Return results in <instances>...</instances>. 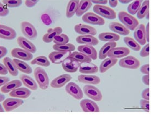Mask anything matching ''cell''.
<instances>
[{
    "label": "cell",
    "instance_id": "277c9868",
    "mask_svg": "<svg viewBox=\"0 0 151 115\" xmlns=\"http://www.w3.org/2000/svg\"><path fill=\"white\" fill-rule=\"evenodd\" d=\"M83 93L91 99L99 102L103 99V95L101 91L97 88L92 85L86 84L83 88Z\"/></svg>",
    "mask_w": 151,
    "mask_h": 115
},
{
    "label": "cell",
    "instance_id": "f5cc1de1",
    "mask_svg": "<svg viewBox=\"0 0 151 115\" xmlns=\"http://www.w3.org/2000/svg\"><path fill=\"white\" fill-rule=\"evenodd\" d=\"M7 49L4 46H0V59L4 57V56L7 54Z\"/></svg>",
    "mask_w": 151,
    "mask_h": 115
},
{
    "label": "cell",
    "instance_id": "9c48e42d",
    "mask_svg": "<svg viewBox=\"0 0 151 115\" xmlns=\"http://www.w3.org/2000/svg\"><path fill=\"white\" fill-rule=\"evenodd\" d=\"M81 63L73 59L70 56L62 63V68L68 73H76L79 69Z\"/></svg>",
    "mask_w": 151,
    "mask_h": 115
},
{
    "label": "cell",
    "instance_id": "7c38bea8",
    "mask_svg": "<svg viewBox=\"0 0 151 115\" xmlns=\"http://www.w3.org/2000/svg\"><path fill=\"white\" fill-rule=\"evenodd\" d=\"M80 106L82 110L85 112H99L100 111L98 105L91 100H82L80 103Z\"/></svg>",
    "mask_w": 151,
    "mask_h": 115
},
{
    "label": "cell",
    "instance_id": "74e56055",
    "mask_svg": "<svg viewBox=\"0 0 151 115\" xmlns=\"http://www.w3.org/2000/svg\"><path fill=\"white\" fill-rule=\"evenodd\" d=\"M125 44L129 48L135 51H139L141 50V45L135 40L129 36H125L124 38Z\"/></svg>",
    "mask_w": 151,
    "mask_h": 115
},
{
    "label": "cell",
    "instance_id": "603a6c76",
    "mask_svg": "<svg viewBox=\"0 0 151 115\" xmlns=\"http://www.w3.org/2000/svg\"><path fill=\"white\" fill-rule=\"evenodd\" d=\"M63 29L60 27L56 28H50L47 30V33L45 34L42 38V40L45 43H50L53 41V39L56 36L62 33Z\"/></svg>",
    "mask_w": 151,
    "mask_h": 115
},
{
    "label": "cell",
    "instance_id": "bcb514c9",
    "mask_svg": "<svg viewBox=\"0 0 151 115\" xmlns=\"http://www.w3.org/2000/svg\"><path fill=\"white\" fill-rule=\"evenodd\" d=\"M140 106L143 110L148 112L150 110L149 100L145 99L141 100H140Z\"/></svg>",
    "mask_w": 151,
    "mask_h": 115
},
{
    "label": "cell",
    "instance_id": "9f6ffc18",
    "mask_svg": "<svg viewBox=\"0 0 151 115\" xmlns=\"http://www.w3.org/2000/svg\"><path fill=\"white\" fill-rule=\"evenodd\" d=\"M149 74H145L142 77V82L143 83L145 84V85H146L147 86L149 85Z\"/></svg>",
    "mask_w": 151,
    "mask_h": 115
},
{
    "label": "cell",
    "instance_id": "94428289",
    "mask_svg": "<svg viewBox=\"0 0 151 115\" xmlns=\"http://www.w3.org/2000/svg\"><path fill=\"white\" fill-rule=\"evenodd\" d=\"M4 100H5V96L2 94V93H0V103L3 102Z\"/></svg>",
    "mask_w": 151,
    "mask_h": 115
},
{
    "label": "cell",
    "instance_id": "b9f144b4",
    "mask_svg": "<svg viewBox=\"0 0 151 115\" xmlns=\"http://www.w3.org/2000/svg\"><path fill=\"white\" fill-rule=\"evenodd\" d=\"M69 41V39L68 35L62 33L60 35L56 36L53 40L55 44H58V45L67 44Z\"/></svg>",
    "mask_w": 151,
    "mask_h": 115
},
{
    "label": "cell",
    "instance_id": "4fadbf2b",
    "mask_svg": "<svg viewBox=\"0 0 151 115\" xmlns=\"http://www.w3.org/2000/svg\"><path fill=\"white\" fill-rule=\"evenodd\" d=\"M134 36L135 39L140 45H145L146 44V35L145 26L143 24L139 25L134 30Z\"/></svg>",
    "mask_w": 151,
    "mask_h": 115
},
{
    "label": "cell",
    "instance_id": "6f0895ef",
    "mask_svg": "<svg viewBox=\"0 0 151 115\" xmlns=\"http://www.w3.org/2000/svg\"><path fill=\"white\" fill-rule=\"evenodd\" d=\"M109 5L111 7L115 8L118 4V1H117V0H116V1L110 0V1H109Z\"/></svg>",
    "mask_w": 151,
    "mask_h": 115
},
{
    "label": "cell",
    "instance_id": "5b68a950",
    "mask_svg": "<svg viewBox=\"0 0 151 115\" xmlns=\"http://www.w3.org/2000/svg\"><path fill=\"white\" fill-rule=\"evenodd\" d=\"M20 29L24 36L29 40H34L37 36L36 29L32 24L28 22H22L20 23Z\"/></svg>",
    "mask_w": 151,
    "mask_h": 115
},
{
    "label": "cell",
    "instance_id": "ab89813d",
    "mask_svg": "<svg viewBox=\"0 0 151 115\" xmlns=\"http://www.w3.org/2000/svg\"><path fill=\"white\" fill-rule=\"evenodd\" d=\"M32 65H39L42 67H48L50 65V62L47 58L44 56H40L36 57L31 61Z\"/></svg>",
    "mask_w": 151,
    "mask_h": 115
},
{
    "label": "cell",
    "instance_id": "d6986e66",
    "mask_svg": "<svg viewBox=\"0 0 151 115\" xmlns=\"http://www.w3.org/2000/svg\"><path fill=\"white\" fill-rule=\"evenodd\" d=\"M17 41L19 46L22 48L32 54L36 52L37 49L35 45L32 43L30 41L28 40L27 38L23 36H19L17 40Z\"/></svg>",
    "mask_w": 151,
    "mask_h": 115
},
{
    "label": "cell",
    "instance_id": "681fc988",
    "mask_svg": "<svg viewBox=\"0 0 151 115\" xmlns=\"http://www.w3.org/2000/svg\"><path fill=\"white\" fill-rule=\"evenodd\" d=\"M149 94H150V90H149V88H147L146 89H144L143 91L142 92L141 96H142V98H143V99L149 100H150Z\"/></svg>",
    "mask_w": 151,
    "mask_h": 115
},
{
    "label": "cell",
    "instance_id": "6da1fadb",
    "mask_svg": "<svg viewBox=\"0 0 151 115\" xmlns=\"http://www.w3.org/2000/svg\"><path fill=\"white\" fill-rule=\"evenodd\" d=\"M118 18L126 28L132 31H134L139 24V20L135 17L125 11L119 12Z\"/></svg>",
    "mask_w": 151,
    "mask_h": 115
},
{
    "label": "cell",
    "instance_id": "9a60e30c",
    "mask_svg": "<svg viewBox=\"0 0 151 115\" xmlns=\"http://www.w3.org/2000/svg\"><path fill=\"white\" fill-rule=\"evenodd\" d=\"M75 32L81 35H91L95 36L97 34V31L95 28L86 24H76L74 27Z\"/></svg>",
    "mask_w": 151,
    "mask_h": 115
},
{
    "label": "cell",
    "instance_id": "816d5d0a",
    "mask_svg": "<svg viewBox=\"0 0 151 115\" xmlns=\"http://www.w3.org/2000/svg\"><path fill=\"white\" fill-rule=\"evenodd\" d=\"M8 73V70L4 64H0V75H7Z\"/></svg>",
    "mask_w": 151,
    "mask_h": 115
},
{
    "label": "cell",
    "instance_id": "4dcf8cb0",
    "mask_svg": "<svg viewBox=\"0 0 151 115\" xmlns=\"http://www.w3.org/2000/svg\"><path fill=\"white\" fill-rule=\"evenodd\" d=\"M12 61L18 71L25 73L27 74H30L32 73V68L27 63L17 59H14Z\"/></svg>",
    "mask_w": 151,
    "mask_h": 115
},
{
    "label": "cell",
    "instance_id": "e575fe53",
    "mask_svg": "<svg viewBox=\"0 0 151 115\" xmlns=\"http://www.w3.org/2000/svg\"><path fill=\"white\" fill-rule=\"evenodd\" d=\"M2 62L4 63V64L6 66V67L7 68L10 75L13 77H16L18 75V70L16 68V66L13 63V61L9 57H4L2 60Z\"/></svg>",
    "mask_w": 151,
    "mask_h": 115
},
{
    "label": "cell",
    "instance_id": "6125c7cd",
    "mask_svg": "<svg viewBox=\"0 0 151 115\" xmlns=\"http://www.w3.org/2000/svg\"><path fill=\"white\" fill-rule=\"evenodd\" d=\"M4 107H3V106L1 105V104H0V112H4Z\"/></svg>",
    "mask_w": 151,
    "mask_h": 115
},
{
    "label": "cell",
    "instance_id": "7402d4cb",
    "mask_svg": "<svg viewBox=\"0 0 151 115\" xmlns=\"http://www.w3.org/2000/svg\"><path fill=\"white\" fill-rule=\"evenodd\" d=\"M76 42L82 45H89L92 46L97 45L99 41L94 36L91 35H83L78 36L76 38Z\"/></svg>",
    "mask_w": 151,
    "mask_h": 115
},
{
    "label": "cell",
    "instance_id": "7dc6e473",
    "mask_svg": "<svg viewBox=\"0 0 151 115\" xmlns=\"http://www.w3.org/2000/svg\"><path fill=\"white\" fill-rule=\"evenodd\" d=\"M41 20L44 24L48 25L52 23V20L50 17L47 14H44L41 16Z\"/></svg>",
    "mask_w": 151,
    "mask_h": 115
},
{
    "label": "cell",
    "instance_id": "f546056e",
    "mask_svg": "<svg viewBox=\"0 0 151 115\" xmlns=\"http://www.w3.org/2000/svg\"><path fill=\"white\" fill-rule=\"evenodd\" d=\"M92 5L91 1L89 0H81L76 12V15L78 17L83 16L85 13L88 12Z\"/></svg>",
    "mask_w": 151,
    "mask_h": 115
},
{
    "label": "cell",
    "instance_id": "60d3db41",
    "mask_svg": "<svg viewBox=\"0 0 151 115\" xmlns=\"http://www.w3.org/2000/svg\"><path fill=\"white\" fill-rule=\"evenodd\" d=\"M143 1L142 0H134L127 7V11L131 15H135L138 12Z\"/></svg>",
    "mask_w": 151,
    "mask_h": 115
},
{
    "label": "cell",
    "instance_id": "d6a6232c",
    "mask_svg": "<svg viewBox=\"0 0 151 115\" xmlns=\"http://www.w3.org/2000/svg\"><path fill=\"white\" fill-rule=\"evenodd\" d=\"M79 4V0H71L68 2L66 8V17L68 18H71L75 14Z\"/></svg>",
    "mask_w": 151,
    "mask_h": 115
},
{
    "label": "cell",
    "instance_id": "db71d44e",
    "mask_svg": "<svg viewBox=\"0 0 151 115\" xmlns=\"http://www.w3.org/2000/svg\"><path fill=\"white\" fill-rule=\"evenodd\" d=\"M8 82H9V78L7 77H0V87L4 85V84L8 83Z\"/></svg>",
    "mask_w": 151,
    "mask_h": 115
},
{
    "label": "cell",
    "instance_id": "ac0fdd59",
    "mask_svg": "<svg viewBox=\"0 0 151 115\" xmlns=\"http://www.w3.org/2000/svg\"><path fill=\"white\" fill-rule=\"evenodd\" d=\"M72 79V77L69 74H64L59 75L52 80L50 85L53 88H60L63 87L66 84L68 83Z\"/></svg>",
    "mask_w": 151,
    "mask_h": 115
},
{
    "label": "cell",
    "instance_id": "c3c4849f",
    "mask_svg": "<svg viewBox=\"0 0 151 115\" xmlns=\"http://www.w3.org/2000/svg\"><path fill=\"white\" fill-rule=\"evenodd\" d=\"M38 2V0H26L25 2V4L28 7H32L35 6Z\"/></svg>",
    "mask_w": 151,
    "mask_h": 115
},
{
    "label": "cell",
    "instance_id": "d590c367",
    "mask_svg": "<svg viewBox=\"0 0 151 115\" xmlns=\"http://www.w3.org/2000/svg\"><path fill=\"white\" fill-rule=\"evenodd\" d=\"M70 56L81 64L91 63L92 60L91 58L88 57V56L85 55L83 53L79 51L72 52Z\"/></svg>",
    "mask_w": 151,
    "mask_h": 115
},
{
    "label": "cell",
    "instance_id": "ba28073f",
    "mask_svg": "<svg viewBox=\"0 0 151 115\" xmlns=\"http://www.w3.org/2000/svg\"><path fill=\"white\" fill-rule=\"evenodd\" d=\"M65 91L76 99L81 100L83 98V91L78 84L74 82H70L66 85Z\"/></svg>",
    "mask_w": 151,
    "mask_h": 115
},
{
    "label": "cell",
    "instance_id": "8fae6325",
    "mask_svg": "<svg viewBox=\"0 0 151 115\" xmlns=\"http://www.w3.org/2000/svg\"><path fill=\"white\" fill-rule=\"evenodd\" d=\"M70 51H54L51 52L48 58L53 64H61L70 55Z\"/></svg>",
    "mask_w": 151,
    "mask_h": 115
},
{
    "label": "cell",
    "instance_id": "8992f818",
    "mask_svg": "<svg viewBox=\"0 0 151 115\" xmlns=\"http://www.w3.org/2000/svg\"><path fill=\"white\" fill-rule=\"evenodd\" d=\"M119 65L121 67L130 69H136L140 67V62L135 57L132 56H128L124 57L119 62Z\"/></svg>",
    "mask_w": 151,
    "mask_h": 115
},
{
    "label": "cell",
    "instance_id": "3957f363",
    "mask_svg": "<svg viewBox=\"0 0 151 115\" xmlns=\"http://www.w3.org/2000/svg\"><path fill=\"white\" fill-rule=\"evenodd\" d=\"M96 14L108 20H114L116 18V12L111 8L100 4H96L93 7Z\"/></svg>",
    "mask_w": 151,
    "mask_h": 115
},
{
    "label": "cell",
    "instance_id": "5bb4252c",
    "mask_svg": "<svg viewBox=\"0 0 151 115\" xmlns=\"http://www.w3.org/2000/svg\"><path fill=\"white\" fill-rule=\"evenodd\" d=\"M11 55L13 57L23 61H30L33 58L32 53L25 50L23 48H15L11 50Z\"/></svg>",
    "mask_w": 151,
    "mask_h": 115
},
{
    "label": "cell",
    "instance_id": "7bdbcfd3",
    "mask_svg": "<svg viewBox=\"0 0 151 115\" xmlns=\"http://www.w3.org/2000/svg\"><path fill=\"white\" fill-rule=\"evenodd\" d=\"M2 2L8 7H17L22 4V0H2Z\"/></svg>",
    "mask_w": 151,
    "mask_h": 115
},
{
    "label": "cell",
    "instance_id": "be15d7a7",
    "mask_svg": "<svg viewBox=\"0 0 151 115\" xmlns=\"http://www.w3.org/2000/svg\"><path fill=\"white\" fill-rule=\"evenodd\" d=\"M148 16H149V13H148L147 15L146 16V17H145V18H147V20H148V19H149V18H148Z\"/></svg>",
    "mask_w": 151,
    "mask_h": 115
},
{
    "label": "cell",
    "instance_id": "680465c9",
    "mask_svg": "<svg viewBox=\"0 0 151 115\" xmlns=\"http://www.w3.org/2000/svg\"><path fill=\"white\" fill-rule=\"evenodd\" d=\"M145 30H146L147 42H149V23H147L146 27H145Z\"/></svg>",
    "mask_w": 151,
    "mask_h": 115
},
{
    "label": "cell",
    "instance_id": "11a10c76",
    "mask_svg": "<svg viewBox=\"0 0 151 115\" xmlns=\"http://www.w3.org/2000/svg\"><path fill=\"white\" fill-rule=\"evenodd\" d=\"M92 4H100V5H105L108 3L107 0H92L91 1Z\"/></svg>",
    "mask_w": 151,
    "mask_h": 115
},
{
    "label": "cell",
    "instance_id": "ffe728a7",
    "mask_svg": "<svg viewBox=\"0 0 151 115\" xmlns=\"http://www.w3.org/2000/svg\"><path fill=\"white\" fill-rule=\"evenodd\" d=\"M31 91L27 88L19 87L11 91L9 94V96L19 99H27L31 95Z\"/></svg>",
    "mask_w": 151,
    "mask_h": 115
},
{
    "label": "cell",
    "instance_id": "1f68e13d",
    "mask_svg": "<svg viewBox=\"0 0 151 115\" xmlns=\"http://www.w3.org/2000/svg\"><path fill=\"white\" fill-rule=\"evenodd\" d=\"M99 38L104 42H116L120 40V37L114 33L104 32L99 34Z\"/></svg>",
    "mask_w": 151,
    "mask_h": 115
},
{
    "label": "cell",
    "instance_id": "7a4b0ae2",
    "mask_svg": "<svg viewBox=\"0 0 151 115\" xmlns=\"http://www.w3.org/2000/svg\"><path fill=\"white\" fill-rule=\"evenodd\" d=\"M36 82L42 90H46L49 86V78L46 72L42 68L36 67L34 71Z\"/></svg>",
    "mask_w": 151,
    "mask_h": 115
},
{
    "label": "cell",
    "instance_id": "8d00e7d4",
    "mask_svg": "<svg viewBox=\"0 0 151 115\" xmlns=\"http://www.w3.org/2000/svg\"><path fill=\"white\" fill-rule=\"evenodd\" d=\"M150 2L148 0H146L142 3L138 12H137V17L139 19H143L148 13H149Z\"/></svg>",
    "mask_w": 151,
    "mask_h": 115
},
{
    "label": "cell",
    "instance_id": "44dd1931",
    "mask_svg": "<svg viewBox=\"0 0 151 115\" xmlns=\"http://www.w3.org/2000/svg\"><path fill=\"white\" fill-rule=\"evenodd\" d=\"M78 50L79 52L88 56L92 60H96L97 59V52L95 48L89 45H82L78 46Z\"/></svg>",
    "mask_w": 151,
    "mask_h": 115
},
{
    "label": "cell",
    "instance_id": "2e32d148",
    "mask_svg": "<svg viewBox=\"0 0 151 115\" xmlns=\"http://www.w3.org/2000/svg\"><path fill=\"white\" fill-rule=\"evenodd\" d=\"M17 36L16 30L4 25H0V38L4 40L14 39Z\"/></svg>",
    "mask_w": 151,
    "mask_h": 115
},
{
    "label": "cell",
    "instance_id": "f35d334b",
    "mask_svg": "<svg viewBox=\"0 0 151 115\" xmlns=\"http://www.w3.org/2000/svg\"><path fill=\"white\" fill-rule=\"evenodd\" d=\"M53 48L57 51H74L76 50V46L72 44H65L62 45L55 44Z\"/></svg>",
    "mask_w": 151,
    "mask_h": 115
},
{
    "label": "cell",
    "instance_id": "4316f807",
    "mask_svg": "<svg viewBox=\"0 0 151 115\" xmlns=\"http://www.w3.org/2000/svg\"><path fill=\"white\" fill-rule=\"evenodd\" d=\"M79 72L84 74H95L99 72V68L95 64L91 63L81 64L79 67Z\"/></svg>",
    "mask_w": 151,
    "mask_h": 115
},
{
    "label": "cell",
    "instance_id": "91938a15",
    "mask_svg": "<svg viewBox=\"0 0 151 115\" xmlns=\"http://www.w3.org/2000/svg\"><path fill=\"white\" fill-rule=\"evenodd\" d=\"M117 1H119L120 3L123 4H127L131 2V0H117Z\"/></svg>",
    "mask_w": 151,
    "mask_h": 115
},
{
    "label": "cell",
    "instance_id": "ee69618b",
    "mask_svg": "<svg viewBox=\"0 0 151 115\" xmlns=\"http://www.w3.org/2000/svg\"><path fill=\"white\" fill-rule=\"evenodd\" d=\"M149 51H150V47L149 44H145V46L143 47L139 53V56L142 58H146L149 56Z\"/></svg>",
    "mask_w": 151,
    "mask_h": 115
},
{
    "label": "cell",
    "instance_id": "f6af8a7d",
    "mask_svg": "<svg viewBox=\"0 0 151 115\" xmlns=\"http://www.w3.org/2000/svg\"><path fill=\"white\" fill-rule=\"evenodd\" d=\"M9 13V9L6 5L4 4L2 2H0V17H5Z\"/></svg>",
    "mask_w": 151,
    "mask_h": 115
},
{
    "label": "cell",
    "instance_id": "d4e9b609",
    "mask_svg": "<svg viewBox=\"0 0 151 115\" xmlns=\"http://www.w3.org/2000/svg\"><path fill=\"white\" fill-rule=\"evenodd\" d=\"M109 28L112 32L121 35L127 36L130 34V30L126 28L123 24L118 22H111L109 24Z\"/></svg>",
    "mask_w": 151,
    "mask_h": 115
},
{
    "label": "cell",
    "instance_id": "f1b7e54d",
    "mask_svg": "<svg viewBox=\"0 0 151 115\" xmlns=\"http://www.w3.org/2000/svg\"><path fill=\"white\" fill-rule=\"evenodd\" d=\"M19 78L22 84L28 89L32 90H36L38 89L37 84L35 81L30 76L27 74H21Z\"/></svg>",
    "mask_w": 151,
    "mask_h": 115
},
{
    "label": "cell",
    "instance_id": "e0dca14e",
    "mask_svg": "<svg viewBox=\"0 0 151 115\" xmlns=\"http://www.w3.org/2000/svg\"><path fill=\"white\" fill-rule=\"evenodd\" d=\"M130 53V50L126 47H115L111 49V50L108 52V56L109 57L118 59L127 56Z\"/></svg>",
    "mask_w": 151,
    "mask_h": 115
},
{
    "label": "cell",
    "instance_id": "836d02e7",
    "mask_svg": "<svg viewBox=\"0 0 151 115\" xmlns=\"http://www.w3.org/2000/svg\"><path fill=\"white\" fill-rule=\"evenodd\" d=\"M116 46V42H108L104 44L99 50V57L100 60H104L107 58L108 52L111 50L113 48H115Z\"/></svg>",
    "mask_w": 151,
    "mask_h": 115
},
{
    "label": "cell",
    "instance_id": "83f0119b",
    "mask_svg": "<svg viewBox=\"0 0 151 115\" xmlns=\"http://www.w3.org/2000/svg\"><path fill=\"white\" fill-rule=\"evenodd\" d=\"M118 60L117 59L114 58H106L101 62L99 66V72L101 73H104L108 71L110 68L113 67L118 62Z\"/></svg>",
    "mask_w": 151,
    "mask_h": 115
},
{
    "label": "cell",
    "instance_id": "484cf974",
    "mask_svg": "<svg viewBox=\"0 0 151 115\" xmlns=\"http://www.w3.org/2000/svg\"><path fill=\"white\" fill-rule=\"evenodd\" d=\"M22 82L20 80H13L8 82V83L4 84V85L2 86L0 89V91L2 93L7 94L14 90L16 88L22 87Z\"/></svg>",
    "mask_w": 151,
    "mask_h": 115
},
{
    "label": "cell",
    "instance_id": "30bf717a",
    "mask_svg": "<svg viewBox=\"0 0 151 115\" xmlns=\"http://www.w3.org/2000/svg\"><path fill=\"white\" fill-rule=\"evenodd\" d=\"M24 103L23 100L19 98H8L2 102V106L6 112L13 111Z\"/></svg>",
    "mask_w": 151,
    "mask_h": 115
},
{
    "label": "cell",
    "instance_id": "e7e4bbea",
    "mask_svg": "<svg viewBox=\"0 0 151 115\" xmlns=\"http://www.w3.org/2000/svg\"><path fill=\"white\" fill-rule=\"evenodd\" d=\"M131 1H134V0H131Z\"/></svg>",
    "mask_w": 151,
    "mask_h": 115
},
{
    "label": "cell",
    "instance_id": "cb8c5ba5",
    "mask_svg": "<svg viewBox=\"0 0 151 115\" xmlns=\"http://www.w3.org/2000/svg\"><path fill=\"white\" fill-rule=\"evenodd\" d=\"M78 81L81 83L90 85H97L101 83V79L96 75L81 74L78 77Z\"/></svg>",
    "mask_w": 151,
    "mask_h": 115
},
{
    "label": "cell",
    "instance_id": "f907efd6",
    "mask_svg": "<svg viewBox=\"0 0 151 115\" xmlns=\"http://www.w3.org/2000/svg\"><path fill=\"white\" fill-rule=\"evenodd\" d=\"M140 71L143 74H149V64H146L141 66Z\"/></svg>",
    "mask_w": 151,
    "mask_h": 115
},
{
    "label": "cell",
    "instance_id": "52a82bcc",
    "mask_svg": "<svg viewBox=\"0 0 151 115\" xmlns=\"http://www.w3.org/2000/svg\"><path fill=\"white\" fill-rule=\"evenodd\" d=\"M82 20L85 23L92 25H104L105 24V20L104 18L92 12L85 13L82 17Z\"/></svg>",
    "mask_w": 151,
    "mask_h": 115
}]
</instances>
